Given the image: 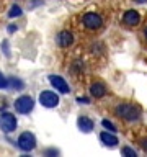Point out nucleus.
Returning a JSON list of instances; mask_svg holds the SVG:
<instances>
[{
	"instance_id": "nucleus-14",
	"label": "nucleus",
	"mask_w": 147,
	"mask_h": 157,
	"mask_svg": "<svg viewBox=\"0 0 147 157\" xmlns=\"http://www.w3.org/2000/svg\"><path fill=\"white\" fill-rule=\"evenodd\" d=\"M21 15H23V10H21V7H20V5L13 3L12 7H10V10H8V18H18V17H21Z\"/></svg>"
},
{
	"instance_id": "nucleus-12",
	"label": "nucleus",
	"mask_w": 147,
	"mask_h": 157,
	"mask_svg": "<svg viewBox=\"0 0 147 157\" xmlns=\"http://www.w3.org/2000/svg\"><path fill=\"white\" fill-rule=\"evenodd\" d=\"M77 126H78V129H80L82 132H90L93 129V121L88 116L80 115V116H78V120H77Z\"/></svg>"
},
{
	"instance_id": "nucleus-11",
	"label": "nucleus",
	"mask_w": 147,
	"mask_h": 157,
	"mask_svg": "<svg viewBox=\"0 0 147 157\" xmlns=\"http://www.w3.org/2000/svg\"><path fill=\"white\" fill-rule=\"evenodd\" d=\"M100 141L106 147H116L118 146V137L113 134L111 131H103L101 134H100Z\"/></svg>"
},
{
	"instance_id": "nucleus-1",
	"label": "nucleus",
	"mask_w": 147,
	"mask_h": 157,
	"mask_svg": "<svg viewBox=\"0 0 147 157\" xmlns=\"http://www.w3.org/2000/svg\"><path fill=\"white\" fill-rule=\"evenodd\" d=\"M115 113L118 118H121V120H124L127 123H134V121L141 120V108L137 105H134V103H129V101L119 103L115 108Z\"/></svg>"
},
{
	"instance_id": "nucleus-15",
	"label": "nucleus",
	"mask_w": 147,
	"mask_h": 157,
	"mask_svg": "<svg viewBox=\"0 0 147 157\" xmlns=\"http://www.w3.org/2000/svg\"><path fill=\"white\" fill-rule=\"evenodd\" d=\"M101 124H103V128H105L106 131H111V132H116V131H118V128L113 124L110 120H103V121H101Z\"/></svg>"
},
{
	"instance_id": "nucleus-8",
	"label": "nucleus",
	"mask_w": 147,
	"mask_h": 157,
	"mask_svg": "<svg viewBox=\"0 0 147 157\" xmlns=\"http://www.w3.org/2000/svg\"><path fill=\"white\" fill-rule=\"evenodd\" d=\"M56 43H57L61 48H64V49H66V48H70L72 44H74V34L69 31V29H62V31L57 33Z\"/></svg>"
},
{
	"instance_id": "nucleus-23",
	"label": "nucleus",
	"mask_w": 147,
	"mask_h": 157,
	"mask_svg": "<svg viewBox=\"0 0 147 157\" xmlns=\"http://www.w3.org/2000/svg\"><path fill=\"white\" fill-rule=\"evenodd\" d=\"M39 3H43V0H33L31 3H29V8H33V7H36V5H39Z\"/></svg>"
},
{
	"instance_id": "nucleus-13",
	"label": "nucleus",
	"mask_w": 147,
	"mask_h": 157,
	"mask_svg": "<svg viewBox=\"0 0 147 157\" xmlns=\"http://www.w3.org/2000/svg\"><path fill=\"white\" fill-rule=\"evenodd\" d=\"M8 78V90H17V92H20V90H23L24 88V82L21 80L20 77H7Z\"/></svg>"
},
{
	"instance_id": "nucleus-17",
	"label": "nucleus",
	"mask_w": 147,
	"mask_h": 157,
	"mask_svg": "<svg viewBox=\"0 0 147 157\" xmlns=\"http://www.w3.org/2000/svg\"><path fill=\"white\" fill-rule=\"evenodd\" d=\"M3 88H8V78L0 72V90H3Z\"/></svg>"
},
{
	"instance_id": "nucleus-22",
	"label": "nucleus",
	"mask_w": 147,
	"mask_h": 157,
	"mask_svg": "<svg viewBox=\"0 0 147 157\" xmlns=\"http://www.w3.org/2000/svg\"><path fill=\"white\" fill-rule=\"evenodd\" d=\"M17 29H18V26H17V25H8V26H7V31H8L10 34H12V33H15Z\"/></svg>"
},
{
	"instance_id": "nucleus-24",
	"label": "nucleus",
	"mask_w": 147,
	"mask_h": 157,
	"mask_svg": "<svg viewBox=\"0 0 147 157\" xmlns=\"http://www.w3.org/2000/svg\"><path fill=\"white\" fill-rule=\"evenodd\" d=\"M141 144H142V149H144V151L147 152V139H144V141L141 142Z\"/></svg>"
},
{
	"instance_id": "nucleus-18",
	"label": "nucleus",
	"mask_w": 147,
	"mask_h": 157,
	"mask_svg": "<svg viewBox=\"0 0 147 157\" xmlns=\"http://www.w3.org/2000/svg\"><path fill=\"white\" fill-rule=\"evenodd\" d=\"M82 71H83V62L75 61L72 64V72H82Z\"/></svg>"
},
{
	"instance_id": "nucleus-10",
	"label": "nucleus",
	"mask_w": 147,
	"mask_h": 157,
	"mask_svg": "<svg viewBox=\"0 0 147 157\" xmlns=\"http://www.w3.org/2000/svg\"><path fill=\"white\" fill-rule=\"evenodd\" d=\"M106 92H108V88H106V85L103 82H93L92 85H90V95L95 97V98L105 97Z\"/></svg>"
},
{
	"instance_id": "nucleus-7",
	"label": "nucleus",
	"mask_w": 147,
	"mask_h": 157,
	"mask_svg": "<svg viewBox=\"0 0 147 157\" xmlns=\"http://www.w3.org/2000/svg\"><path fill=\"white\" fill-rule=\"evenodd\" d=\"M49 83H51L59 93H69L70 92L69 83L64 80V77H61V75H49Z\"/></svg>"
},
{
	"instance_id": "nucleus-5",
	"label": "nucleus",
	"mask_w": 147,
	"mask_h": 157,
	"mask_svg": "<svg viewBox=\"0 0 147 157\" xmlns=\"http://www.w3.org/2000/svg\"><path fill=\"white\" fill-rule=\"evenodd\" d=\"M82 21H83V26H85L87 29H90V31H98V29L103 26L101 17L98 13H95V12L85 13V15H83V18H82Z\"/></svg>"
},
{
	"instance_id": "nucleus-21",
	"label": "nucleus",
	"mask_w": 147,
	"mask_h": 157,
	"mask_svg": "<svg viewBox=\"0 0 147 157\" xmlns=\"http://www.w3.org/2000/svg\"><path fill=\"white\" fill-rule=\"evenodd\" d=\"M77 101L80 103V105H88V103H90V100H88L87 97H78V98H77Z\"/></svg>"
},
{
	"instance_id": "nucleus-20",
	"label": "nucleus",
	"mask_w": 147,
	"mask_h": 157,
	"mask_svg": "<svg viewBox=\"0 0 147 157\" xmlns=\"http://www.w3.org/2000/svg\"><path fill=\"white\" fill-rule=\"evenodd\" d=\"M44 155H59V151L57 149H47V151H44Z\"/></svg>"
},
{
	"instance_id": "nucleus-4",
	"label": "nucleus",
	"mask_w": 147,
	"mask_h": 157,
	"mask_svg": "<svg viewBox=\"0 0 147 157\" xmlns=\"http://www.w3.org/2000/svg\"><path fill=\"white\" fill-rule=\"evenodd\" d=\"M17 126H18L17 116L8 111H2V115H0V129L3 132H7V134H10V132H13L17 129Z\"/></svg>"
},
{
	"instance_id": "nucleus-26",
	"label": "nucleus",
	"mask_w": 147,
	"mask_h": 157,
	"mask_svg": "<svg viewBox=\"0 0 147 157\" xmlns=\"http://www.w3.org/2000/svg\"><path fill=\"white\" fill-rule=\"evenodd\" d=\"M144 36H145V41H147V28L144 29Z\"/></svg>"
},
{
	"instance_id": "nucleus-6",
	"label": "nucleus",
	"mask_w": 147,
	"mask_h": 157,
	"mask_svg": "<svg viewBox=\"0 0 147 157\" xmlns=\"http://www.w3.org/2000/svg\"><path fill=\"white\" fill-rule=\"evenodd\" d=\"M39 103L44 108H56L59 105V95L52 90H43L39 93Z\"/></svg>"
},
{
	"instance_id": "nucleus-9",
	"label": "nucleus",
	"mask_w": 147,
	"mask_h": 157,
	"mask_svg": "<svg viewBox=\"0 0 147 157\" xmlns=\"http://www.w3.org/2000/svg\"><path fill=\"white\" fill-rule=\"evenodd\" d=\"M139 21H141V15L136 10H127L123 15V23L126 26H136V25H139Z\"/></svg>"
},
{
	"instance_id": "nucleus-19",
	"label": "nucleus",
	"mask_w": 147,
	"mask_h": 157,
	"mask_svg": "<svg viewBox=\"0 0 147 157\" xmlns=\"http://www.w3.org/2000/svg\"><path fill=\"white\" fill-rule=\"evenodd\" d=\"M2 51H3V54L7 57H10V48H8V41H7V39L2 41Z\"/></svg>"
},
{
	"instance_id": "nucleus-16",
	"label": "nucleus",
	"mask_w": 147,
	"mask_h": 157,
	"mask_svg": "<svg viewBox=\"0 0 147 157\" xmlns=\"http://www.w3.org/2000/svg\"><path fill=\"white\" fill-rule=\"evenodd\" d=\"M121 154L123 155H127V157H136V151L134 149H131V147H123L121 149Z\"/></svg>"
},
{
	"instance_id": "nucleus-25",
	"label": "nucleus",
	"mask_w": 147,
	"mask_h": 157,
	"mask_svg": "<svg viewBox=\"0 0 147 157\" xmlns=\"http://www.w3.org/2000/svg\"><path fill=\"white\" fill-rule=\"evenodd\" d=\"M134 2H137V3H145L147 0H134Z\"/></svg>"
},
{
	"instance_id": "nucleus-3",
	"label": "nucleus",
	"mask_w": 147,
	"mask_h": 157,
	"mask_svg": "<svg viewBox=\"0 0 147 157\" xmlns=\"http://www.w3.org/2000/svg\"><path fill=\"white\" fill-rule=\"evenodd\" d=\"M13 108H15L17 113H20V115H29V113L33 111V108H34L33 97H29V95L18 97L17 100H15V103H13Z\"/></svg>"
},
{
	"instance_id": "nucleus-2",
	"label": "nucleus",
	"mask_w": 147,
	"mask_h": 157,
	"mask_svg": "<svg viewBox=\"0 0 147 157\" xmlns=\"http://www.w3.org/2000/svg\"><path fill=\"white\" fill-rule=\"evenodd\" d=\"M36 136L33 134V132H29V131H24L21 132V134L18 136V139H17V146H18V149L20 151H23V152H31L34 147H36Z\"/></svg>"
}]
</instances>
